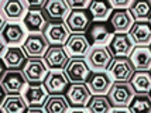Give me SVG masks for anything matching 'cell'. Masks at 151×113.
I'll return each mask as SVG.
<instances>
[{
    "mask_svg": "<svg viewBox=\"0 0 151 113\" xmlns=\"http://www.w3.org/2000/svg\"><path fill=\"white\" fill-rule=\"evenodd\" d=\"M88 113H112V103L109 96L95 95L86 106Z\"/></svg>",
    "mask_w": 151,
    "mask_h": 113,
    "instance_id": "cell-30",
    "label": "cell"
},
{
    "mask_svg": "<svg viewBox=\"0 0 151 113\" xmlns=\"http://www.w3.org/2000/svg\"><path fill=\"white\" fill-rule=\"evenodd\" d=\"M3 61H4V67L9 71H16V69H23L26 67L27 58L26 53L23 50V47H3Z\"/></svg>",
    "mask_w": 151,
    "mask_h": 113,
    "instance_id": "cell-16",
    "label": "cell"
},
{
    "mask_svg": "<svg viewBox=\"0 0 151 113\" xmlns=\"http://www.w3.org/2000/svg\"><path fill=\"white\" fill-rule=\"evenodd\" d=\"M130 38L136 47H147L151 44V21H136L130 30Z\"/></svg>",
    "mask_w": 151,
    "mask_h": 113,
    "instance_id": "cell-22",
    "label": "cell"
},
{
    "mask_svg": "<svg viewBox=\"0 0 151 113\" xmlns=\"http://www.w3.org/2000/svg\"><path fill=\"white\" fill-rule=\"evenodd\" d=\"M113 35H114V31L110 27V24L103 23V21H93L91 28L86 33L88 40L93 47L106 45L107 42H110Z\"/></svg>",
    "mask_w": 151,
    "mask_h": 113,
    "instance_id": "cell-6",
    "label": "cell"
},
{
    "mask_svg": "<svg viewBox=\"0 0 151 113\" xmlns=\"http://www.w3.org/2000/svg\"><path fill=\"white\" fill-rule=\"evenodd\" d=\"M64 72L72 83H86L88 78L92 73L91 67L85 58H71L64 68Z\"/></svg>",
    "mask_w": 151,
    "mask_h": 113,
    "instance_id": "cell-5",
    "label": "cell"
},
{
    "mask_svg": "<svg viewBox=\"0 0 151 113\" xmlns=\"http://www.w3.org/2000/svg\"><path fill=\"white\" fill-rule=\"evenodd\" d=\"M48 20L41 12H27L26 17L23 19V26L28 33L31 34H44L45 28L48 27Z\"/></svg>",
    "mask_w": 151,
    "mask_h": 113,
    "instance_id": "cell-23",
    "label": "cell"
},
{
    "mask_svg": "<svg viewBox=\"0 0 151 113\" xmlns=\"http://www.w3.org/2000/svg\"><path fill=\"white\" fill-rule=\"evenodd\" d=\"M134 96H136V91L130 82H114L109 92L110 103L116 109L130 106Z\"/></svg>",
    "mask_w": 151,
    "mask_h": 113,
    "instance_id": "cell-2",
    "label": "cell"
},
{
    "mask_svg": "<svg viewBox=\"0 0 151 113\" xmlns=\"http://www.w3.org/2000/svg\"><path fill=\"white\" fill-rule=\"evenodd\" d=\"M69 79L64 71H50L44 81V88L51 96L62 95L66 89H69Z\"/></svg>",
    "mask_w": 151,
    "mask_h": 113,
    "instance_id": "cell-14",
    "label": "cell"
},
{
    "mask_svg": "<svg viewBox=\"0 0 151 113\" xmlns=\"http://www.w3.org/2000/svg\"><path fill=\"white\" fill-rule=\"evenodd\" d=\"M150 21H151V20H150Z\"/></svg>",
    "mask_w": 151,
    "mask_h": 113,
    "instance_id": "cell-39",
    "label": "cell"
},
{
    "mask_svg": "<svg viewBox=\"0 0 151 113\" xmlns=\"http://www.w3.org/2000/svg\"><path fill=\"white\" fill-rule=\"evenodd\" d=\"M1 41L3 45L17 47L26 41V28L20 23H7L1 30Z\"/></svg>",
    "mask_w": 151,
    "mask_h": 113,
    "instance_id": "cell-20",
    "label": "cell"
},
{
    "mask_svg": "<svg viewBox=\"0 0 151 113\" xmlns=\"http://www.w3.org/2000/svg\"><path fill=\"white\" fill-rule=\"evenodd\" d=\"M50 47L51 45L44 34H28L26 41L23 42V50L28 60L44 58Z\"/></svg>",
    "mask_w": 151,
    "mask_h": 113,
    "instance_id": "cell-4",
    "label": "cell"
},
{
    "mask_svg": "<svg viewBox=\"0 0 151 113\" xmlns=\"http://www.w3.org/2000/svg\"><path fill=\"white\" fill-rule=\"evenodd\" d=\"M93 23V19L89 10H72L68 16L65 24L72 34H83L88 33Z\"/></svg>",
    "mask_w": 151,
    "mask_h": 113,
    "instance_id": "cell-8",
    "label": "cell"
},
{
    "mask_svg": "<svg viewBox=\"0 0 151 113\" xmlns=\"http://www.w3.org/2000/svg\"><path fill=\"white\" fill-rule=\"evenodd\" d=\"M23 72L28 81V85H44V81L50 71L45 62L41 58H37L27 61L26 67L23 68Z\"/></svg>",
    "mask_w": 151,
    "mask_h": 113,
    "instance_id": "cell-9",
    "label": "cell"
},
{
    "mask_svg": "<svg viewBox=\"0 0 151 113\" xmlns=\"http://www.w3.org/2000/svg\"><path fill=\"white\" fill-rule=\"evenodd\" d=\"M66 99L71 107L83 109L88 106L92 96H91V91L86 83H72L66 92Z\"/></svg>",
    "mask_w": 151,
    "mask_h": 113,
    "instance_id": "cell-10",
    "label": "cell"
},
{
    "mask_svg": "<svg viewBox=\"0 0 151 113\" xmlns=\"http://www.w3.org/2000/svg\"><path fill=\"white\" fill-rule=\"evenodd\" d=\"M24 4L28 12H41L45 7L47 1L45 0H24Z\"/></svg>",
    "mask_w": 151,
    "mask_h": 113,
    "instance_id": "cell-33",
    "label": "cell"
},
{
    "mask_svg": "<svg viewBox=\"0 0 151 113\" xmlns=\"http://www.w3.org/2000/svg\"><path fill=\"white\" fill-rule=\"evenodd\" d=\"M107 72L114 82H130L134 76V73H136V69L133 67L130 58L120 57V58L113 60Z\"/></svg>",
    "mask_w": 151,
    "mask_h": 113,
    "instance_id": "cell-7",
    "label": "cell"
},
{
    "mask_svg": "<svg viewBox=\"0 0 151 113\" xmlns=\"http://www.w3.org/2000/svg\"><path fill=\"white\" fill-rule=\"evenodd\" d=\"M71 12L72 10L69 9L65 0H48L45 7L42 9V13L48 23H58L64 20L66 21Z\"/></svg>",
    "mask_w": 151,
    "mask_h": 113,
    "instance_id": "cell-11",
    "label": "cell"
},
{
    "mask_svg": "<svg viewBox=\"0 0 151 113\" xmlns=\"http://www.w3.org/2000/svg\"><path fill=\"white\" fill-rule=\"evenodd\" d=\"M69 60L71 58L66 53L65 47L59 45H51L44 55V62L48 67V69H51V71H61L62 68L66 67Z\"/></svg>",
    "mask_w": 151,
    "mask_h": 113,
    "instance_id": "cell-15",
    "label": "cell"
},
{
    "mask_svg": "<svg viewBox=\"0 0 151 113\" xmlns=\"http://www.w3.org/2000/svg\"><path fill=\"white\" fill-rule=\"evenodd\" d=\"M107 47L114 58H120V57H127L133 53L134 42L127 33H114Z\"/></svg>",
    "mask_w": 151,
    "mask_h": 113,
    "instance_id": "cell-18",
    "label": "cell"
},
{
    "mask_svg": "<svg viewBox=\"0 0 151 113\" xmlns=\"http://www.w3.org/2000/svg\"><path fill=\"white\" fill-rule=\"evenodd\" d=\"M114 33H130L133 24L136 23L129 9H114L107 21Z\"/></svg>",
    "mask_w": 151,
    "mask_h": 113,
    "instance_id": "cell-13",
    "label": "cell"
},
{
    "mask_svg": "<svg viewBox=\"0 0 151 113\" xmlns=\"http://www.w3.org/2000/svg\"><path fill=\"white\" fill-rule=\"evenodd\" d=\"M129 58L136 71H150L151 69V48L148 47H134Z\"/></svg>",
    "mask_w": 151,
    "mask_h": 113,
    "instance_id": "cell-24",
    "label": "cell"
},
{
    "mask_svg": "<svg viewBox=\"0 0 151 113\" xmlns=\"http://www.w3.org/2000/svg\"><path fill=\"white\" fill-rule=\"evenodd\" d=\"M69 113H86L83 109H73V110H71Z\"/></svg>",
    "mask_w": 151,
    "mask_h": 113,
    "instance_id": "cell-38",
    "label": "cell"
},
{
    "mask_svg": "<svg viewBox=\"0 0 151 113\" xmlns=\"http://www.w3.org/2000/svg\"><path fill=\"white\" fill-rule=\"evenodd\" d=\"M69 107L71 106L68 103L66 96L54 95V96L48 98L44 109H45V113H68L69 112Z\"/></svg>",
    "mask_w": 151,
    "mask_h": 113,
    "instance_id": "cell-31",
    "label": "cell"
},
{
    "mask_svg": "<svg viewBox=\"0 0 151 113\" xmlns=\"http://www.w3.org/2000/svg\"><path fill=\"white\" fill-rule=\"evenodd\" d=\"M66 3L71 10H88L92 1H89V0H66Z\"/></svg>",
    "mask_w": 151,
    "mask_h": 113,
    "instance_id": "cell-34",
    "label": "cell"
},
{
    "mask_svg": "<svg viewBox=\"0 0 151 113\" xmlns=\"http://www.w3.org/2000/svg\"><path fill=\"white\" fill-rule=\"evenodd\" d=\"M28 86V81L23 69H16V71H4L1 76V88L3 92L10 95H20L24 92Z\"/></svg>",
    "mask_w": 151,
    "mask_h": 113,
    "instance_id": "cell-3",
    "label": "cell"
},
{
    "mask_svg": "<svg viewBox=\"0 0 151 113\" xmlns=\"http://www.w3.org/2000/svg\"><path fill=\"white\" fill-rule=\"evenodd\" d=\"M132 3L133 1H130V0H112V1H110L113 10H114V9H130Z\"/></svg>",
    "mask_w": 151,
    "mask_h": 113,
    "instance_id": "cell-35",
    "label": "cell"
},
{
    "mask_svg": "<svg viewBox=\"0 0 151 113\" xmlns=\"http://www.w3.org/2000/svg\"><path fill=\"white\" fill-rule=\"evenodd\" d=\"M23 96L30 109H41L50 98L44 85H28Z\"/></svg>",
    "mask_w": 151,
    "mask_h": 113,
    "instance_id": "cell-21",
    "label": "cell"
},
{
    "mask_svg": "<svg viewBox=\"0 0 151 113\" xmlns=\"http://www.w3.org/2000/svg\"><path fill=\"white\" fill-rule=\"evenodd\" d=\"M114 57L112 55L109 47H92L86 57V61L93 72H106L112 65Z\"/></svg>",
    "mask_w": 151,
    "mask_h": 113,
    "instance_id": "cell-1",
    "label": "cell"
},
{
    "mask_svg": "<svg viewBox=\"0 0 151 113\" xmlns=\"http://www.w3.org/2000/svg\"><path fill=\"white\" fill-rule=\"evenodd\" d=\"M44 35L48 40L50 45L65 47V44L71 37V31L66 27L65 21H58V23H50L44 31Z\"/></svg>",
    "mask_w": 151,
    "mask_h": 113,
    "instance_id": "cell-12",
    "label": "cell"
},
{
    "mask_svg": "<svg viewBox=\"0 0 151 113\" xmlns=\"http://www.w3.org/2000/svg\"><path fill=\"white\" fill-rule=\"evenodd\" d=\"M129 110L132 113H151V96L147 93H136Z\"/></svg>",
    "mask_w": 151,
    "mask_h": 113,
    "instance_id": "cell-32",
    "label": "cell"
},
{
    "mask_svg": "<svg viewBox=\"0 0 151 113\" xmlns=\"http://www.w3.org/2000/svg\"><path fill=\"white\" fill-rule=\"evenodd\" d=\"M30 107L27 105L24 96L21 95H10L3 100L1 112L3 113H27Z\"/></svg>",
    "mask_w": 151,
    "mask_h": 113,
    "instance_id": "cell-26",
    "label": "cell"
},
{
    "mask_svg": "<svg viewBox=\"0 0 151 113\" xmlns=\"http://www.w3.org/2000/svg\"><path fill=\"white\" fill-rule=\"evenodd\" d=\"M27 113H45V110H42V109H30Z\"/></svg>",
    "mask_w": 151,
    "mask_h": 113,
    "instance_id": "cell-37",
    "label": "cell"
},
{
    "mask_svg": "<svg viewBox=\"0 0 151 113\" xmlns=\"http://www.w3.org/2000/svg\"><path fill=\"white\" fill-rule=\"evenodd\" d=\"M136 93H148L151 92V72L150 71H136L133 79L130 81Z\"/></svg>",
    "mask_w": 151,
    "mask_h": 113,
    "instance_id": "cell-29",
    "label": "cell"
},
{
    "mask_svg": "<svg viewBox=\"0 0 151 113\" xmlns=\"http://www.w3.org/2000/svg\"><path fill=\"white\" fill-rule=\"evenodd\" d=\"M129 10L136 21L151 20V1L148 0H134Z\"/></svg>",
    "mask_w": 151,
    "mask_h": 113,
    "instance_id": "cell-28",
    "label": "cell"
},
{
    "mask_svg": "<svg viewBox=\"0 0 151 113\" xmlns=\"http://www.w3.org/2000/svg\"><path fill=\"white\" fill-rule=\"evenodd\" d=\"M91 42L85 34H71L68 42L65 44V50L71 58H83L88 57Z\"/></svg>",
    "mask_w": 151,
    "mask_h": 113,
    "instance_id": "cell-17",
    "label": "cell"
},
{
    "mask_svg": "<svg viewBox=\"0 0 151 113\" xmlns=\"http://www.w3.org/2000/svg\"><path fill=\"white\" fill-rule=\"evenodd\" d=\"M27 7L24 0H6L1 3V13L6 16V19L12 21H19L24 19L27 14Z\"/></svg>",
    "mask_w": 151,
    "mask_h": 113,
    "instance_id": "cell-25",
    "label": "cell"
},
{
    "mask_svg": "<svg viewBox=\"0 0 151 113\" xmlns=\"http://www.w3.org/2000/svg\"><path fill=\"white\" fill-rule=\"evenodd\" d=\"M113 7L110 1H100V0H93L89 6V13L92 16L93 21H105L106 19L109 20L110 14H112Z\"/></svg>",
    "mask_w": 151,
    "mask_h": 113,
    "instance_id": "cell-27",
    "label": "cell"
},
{
    "mask_svg": "<svg viewBox=\"0 0 151 113\" xmlns=\"http://www.w3.org/2000/svg\"><path fill=\"white\" fill-rule=\"evenodd\" d=\"M112 113H132L129 109H126V107H120V109H113Z\"/></svg>",
    "mask_w": 151,
    "mask_h": 113,
    "instance_id": "cell-36",
    "label": "cell"
},
{
    "mask_svg": "<svg viewBox=\"0 0 151 113\" xmlns=\"http://www.w3.org/2000/svg\"><path fill=\"white\" fill-rule=\"evenodd\" d=\"M113 79L109 72H92L86 81V85L93 95H106L113 86Z\"/></svg>",
    "mask_w": 151,
    "mask_h": 113,
    "instance_id": "cell-19",
    "label": "cell"
}]
</instances>
